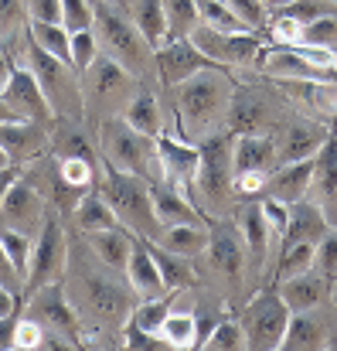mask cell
Listing matches in <instances>:
<instances>
[{"label":"cell","instance_id":"obj_41","mask_svg":"<svg viewBox=\"0 0 337 351\" xmlns=\"http://www.w3.org/2000/svg\"><path fill=\"white\" fill-rule=\"evenodd\" d=\"M0 242L17 269V276L24 280L27 276V266H31V249H34V235L27 232H17V229H0Z\"/></svg>","mask_w":337,"mask_h":351},{"label":"cell","instance_id":"obj_42","mask_svg":"<svg viewBox=\"0 0 337 351\" xmlns=\"http://www.w3.org/2000/svg\"><path fill=\"white\" fill-rule=\"evenodd\" d=\"M198 17H201V24L219 27V31H249L225 0H198Z\"/></svg>","mask_w":337,"mask_h":351},{"label":"cell","instance_id":"obj_22","mask_svg":"<svg viewBox=\"0 0 337 351\" xmlns=\"http://www.w3.org/2000/svg\"><path fill=\"white\" fill-rule=\"evenodd\" d=\"M3 99L10 103V110L21 119H34V123L51 130L55 110L45 99V93H41V86H38V79H34V72L27 65H14V72L7 79V89H3Z\"/></svg>","mask_w":337,"mask_h":351},{"label":"cell","instance_id":"obj_28","mask_svg":"<svg viewBox=\"0 0 337 351\" xmlns=\"http://www.w3.org/2000/svg\"><path fill=\"white\" fill-rule=\"evenodd\" d=\"M310 184H314V157L276 164L273 174H269V181H266L262 198H276L283 205H293V202H300V198L310 195Z\"/></svg>","mask_w":337,"mask_h":351},{"label":"cell","instance_id":"obj_25","mask_svg":"<svg viewBox=\"0 0 337 351\" xmlns=\"http://www.w3.org/2000/svg\"><path fill=\"white\" fill-rule=\"evenodd\" d=\"M150 202H153V215L157 222L167 229V226H188V222H205L201 208L181 191L174 188L171 181L164 178H153L150 181Z\"/></svg>","mask_w":337,"mask_h":351},{"label":"cell","instance_id":"obj_4","mask_svg":"<svg viewBox=\"0 0 337 351\" xmlns=\"http://www.w3.org/2000/svg\"><path fill=\"white\" fill-rule=\"evenodd\" d=\"M208 249H205V259H208V273L219 280L225 293V307H242L249 293H255V280H252V269H249V249L242 242V235L235 229V222L225 215V219H208Z\"/></svg>","mask_w":337,"mask_h":351},{"label":"cell","instance_id":"obj_59","mask_svg":"<svg viewBox=\"0 0 337 351\" xmlns=\"http://www.w3.org/2000/svg\"><path fill=\"white\" fill-rule=\"evenodd\" d=\"M10 160H7V154H3V147H0V167H7Z\"/></svg>","mask_w":337,"mask_h":351},{"label":"cell","instance_id":"obj_53","mask_svg":"<svg viewBox=\"0 0 337 351\" xmlns=\"http://www.w3.org/2000/svg\"><path fill=\"white\" fill-rule=\"evenodd\" d=\"M21 178V167L17 164H7V167H0V202L7 198V191H10V184Z\"/></svg>","mask_w":337,"mask_h":351},{"label":"cell","instance_id":"obj_36","mask_svg":"<svg viewBox=\"0 0 337 351\" xmlns=\"http://www.w3.org/2000/svg\"><path fill=\"white\" fill-rule=\"evenodd\" d=\"M27 38H31L41 51H48V55H55V58H62V62L72 65V34L65 31V24L27 21Z\"/></svg>","mask_w":337,"mask_h":351},{"label":"cell","instance_id":"obj_8","mask_svg":"<svg viewBox=\"0 0 337 351\" xmlns=\"http://www.w3.org/2000/svg\"><path fill=\"white\" fill-rule=\"evenodd\" d=\"M140 89V79L129 75L119 62L99 51V58L82 72V96H86V123L96 130L103 119L123 117L126 103Z\"/></svg>","mask_w":337,"mask_h":351},{"label":"cell","instance_id":"obj_40","mask_svg":"<svg viewBox=\"0 0 337 351\" xmlns=\"http://www.w3.org/2000/svg\"><path fill=\"white\" fill-rule=\"evenodd\" d=\"M164 10H167V38H191L195 27L201 24L198 0H164Z\"/></svg>","mask_w":337,"mask_h":351},{"label":"cell","instance_id":"obj_60","mask_svg":"<svg viewBox=\"0 0 337 351\" xmlns=\"http://www.w3.org/2000/svg\"><path fill=\"white\" fill-rule=\"evenodd\" d=\"M331 348H337V324H334V335H331Z\"/></svg>","mask_w":337,"mask_h":351},{"label":"cell","instance_id":"obj_20","mask_svg":"<svg viewBox=\"0 0 337 351\" xmlns=\"http://www.w3.org/2000/svg\"><path fill=\"white\" fill-rule=\"evenodd\" d=\"M201 69H222L219 62H212L191 38H167L157 48V75H160V93L198 75Z\"/></svg>","mask_w":337,"mask_h":351},{"label":"cell","instance_id":"obj_7","mask_svg":"<svg viewBox=\"0 0 337 351\" xmlns=\"http://www.w3.org/2000/svg\"><path fill=\"white\" fill-rule=\"evenodd\" d=\"M96 147H99V157L119 167V171H129V174H140L147 181L160 178V164H157V136H147L140 133L136 126H129L123 117H110L103 119L96 130Z\"/></svg>","mask_w":337,"mask_h":351},{"label":"cell","instance_id":"obj_56","mask_svg":"<svg viewBox=\"0 0 337 351\" xmlns=\"http://www.w3.org/2000/svg\"><path fill=\"white\" fill-rule=\"evenodd\" d=\"M10 119H17V113L10 110V103H7L3 93H0V123H10Z\"/></svg>","mask_w":337,"mask_h":351},{"label":"cell","instance_id":"obj_11","mask_svg":"<svg viewBox=\"0 0 337 351\" xmlns=\"http://www.w3.org/2000/svg\"><path fill=\"white\" fill-rule=\"evenodd\" d=\"M290 317H293V311L286 307V300L279 297L276 287H259V290L249 293L245 304L238 307V321H242V328H245L249 348H255V351L279 348Z\"/></svg>","mask_w":337,"mask_h":351},{"label":"cell","instance_id":"obj_55","mask_svg":"<svg viewBox=\"0 0 337 351\" xmlns=\"http://www.w3.org/2000/svg\"><path fill=\"white\" fill-rule=\"evenodd\" d=\"M14 65H17V62H14V58H10V55H7V51L0 48V93L7 89V79H10V72H14Z\"/></svg>","mask_w":337,"mask_h":351},{"label":"cell","instance_id":"obj_6","mask_svg":"<svg viewBox=\"0 0 337 351\" xmlns=\"http://www.w3.org/2000/svg\"><path fill=\"white\" fill-rule=\"evenodd\" d=\"M103 198L112 205L119 226H126L133 235H143L150 242H157L164 226L157 222L153 215V202H150V181L140 178V174H129V171H119L103 160V174H99V184Z\"/></svg>","mask_w":337,"mask_h":351},{"label":"cell","instance_id":"obj_38","mask_svg":"<svg viewBox=\"0 0 337 351\" xmlns=\"http://www.w3.org/2000/svg\"><path fill=\"white\" fill-rule=\"evenodd\" d=\"M201 348L208 351H242L249 348V338H245V328L238 321V314H222L219 324L208 331V338L201 341Z\"/></svg>","mask_w":337,"mask_h":351},{"label":"cell","instance_id":"obj_2","mask_svg":"<svg viewBox=\"0 0 337 351\" xmlns=\"http://www.w3.org/2000/svg\"><path fill=\"white\" fill-rule=\"evenodd\" d=\"M171 96L174 119H177V136L201 143L212 133H222L228 106H232V93H235V79L228 69H201L198 75L164 89Z\"/></svg>","mask_w":337,"mask_h":351},{"label":"cell","instance_id":"obj_15","mask_svg":"<svg viewBox=\"0 0 337 351\" xmlns=\"http://www.w3.org/2000/svg\"><path fill=\"white\" fill-rule=\"evenodd\" d=\"M228 219L235 222V229H238L245 249H249V269H252L255 287H262L266 273H269L273 263H276V242H273V232H269V226H266L262 202H259V198H238Z\"/></svg>","mask_w":337,"mask_h":351},{"label":"cell","instance_id":"obj_54","mask_svg":"<svg viewBox=\"0 0 337 351\" xmlns=\"http://www.w3.org/2000/svg\"><path fill=\"white\" fill-rule=\"evenodd\" d=\"M14 321H17V314H10V317H0V351L10 348V338H14Z\"/></svg>","mask_w":337,"mask_h":351},{"label":"cell","instance_id":"obj_49","mask_svg":"<svg viewBox=\"0 0 337 351\" xmlns=\"http://www.w3.org/2000/svg\"><path fill=\"white\" fill-rule=\"evenodd\" d=\"M123 348H136V351H160V348H171L160 335H150L143 328H136L133 321L123 324Z\"/></svg>","mask_w":337,"mask_h":351},{"label":"cell","instance_id":"obj_3","mask_svg":"<svg viewBox=\"0 0 337 351\" xmlns=\"http://www.w3.org/2000/svg\"><path fill=\"white\" fill-rule=\"evenodd\" d=\"M96 7V21H92V31L99 38V51L110 55L112 62H119L129 75H136L140 82L147 86H160V75H157V48L143 38V31L133 24V17L112 3L103 0H92Z\"/></svg>","mask_w":337,"mask_h":351},{"label":"cell","instance_id":"obj_18","mask_svg":"<svg viewBox=\"0 0 337 351\" xmlns=\"http://www.w3.org/2000/svg\"><path fill=\"white\" fill-rule=\"evenodd\" d=\"M157 164H160V178L191 198L195 181H198V167H201V147L164 130L157 136Z\"/></svg>","mask_w":337,"mask_h":351},{"label":"cell","instance_id":"obj_33","mask_svg":"<svg viewBox=\"0 0 337 351\" xmlns=\"http://www.w3.org/2000/svg\"><path fill=\"white\" fill-rule=\"evenodd\" d=\"M82 239L89 242V249H92L110 269L126 276V263H129V252H133V232H129L126 226L103 229V232H89V235H82Z\"/></svg>","mask_w":337,"mask_h":351},{"label":"cell","instance_id":"obj_30","mask_svg":"<svg viewBox=\"0 0 337 351\" xmlns=\"http://www.w3.org/2000/svg\"><path fill=\"white\" fill-rule=\"evenodd\" d=\"M123 119L129 126H136L140 133H147V136H160L167 130L164 126V106H160V86L140 82V89L133 93V99L123 110Z\"/></svg>","mask_w":337,"mask_h":351},{"label":"cell","instance_id":"obj_34","mask_svg":"<svg viewBox=\"0 0 337 351\" xmlns=\"http://www.w3.org/2000/svg\"><path fill=\"white\" fill-rule=\"evenodd\" d=\"M208 239H212V229H208V219H205V222H188V226H167L157 242L174 256L198 259V256H205Z\"/></svg>","mask_w":337,"mask_h":351},{"label":"cell","instance_id":"obj_19","mask_svg":"<svg viewBox=\"0 0 337 351\" xmlns=\"http://www.w3.org/2000/svg\"><path fill=\"white\" fill-rule=\"evenodd\" d=\"M48 215H51L48 202H45L41 191H38L31 181H24V178H17V181L10 184L7 198L0 202V229H17V232L38 235L41 226L48 222Z\"/></svg>","mask_w":337,"mask_h":351},{"label":"cell","instance_id":"obj_58","mask_svg":"<svg viewBox=\"0 0 337 351\" xmlns=\"http://www.w3.org/2000/svg\"><path fill=\"white\" fill-rule=\"evenodd\" d=\"M331 304H334V311H337V280L331 283Z\"/></svg>","mask_w":337,"mask_h":351},{"label":"cell","instance_id":"obj_29","mask_svg":"<svg viewBox=\"0 0 337 351\" xmlns=\"http://www.w3.org/2000/svg\"><path fill=\"white\" fill-rule=\"evenodd\" d=\"M331 229H334V226L327 222V215L321 212V205H317L314 198H300V202L290 205V222H286V232H283L279 249L297 245V242H310V245H317Z\"/></svg>","mask_w":337,"mask_h":351},{"label":"cell","instance_id":"obj_35","mask_svg":"<svg viewBox=\"0 0 337 351\" xmlns=\"http://www.w3.org/2000/svg\"><path fill=\"white\" fill-rule=\"evenodd\" d=\"M129 17L133 24L143 31V38L160 48L167 41V10H164V0H129Z\"/></svg>","mask_w":337,"mask_h":351},{"label":"cell","instance_id":"obj_5","mask_svg":"<svg viewBox=\"0 0 337 351\" xmlns=\"http://www.w3.org/2000/svg\"><path fill=\"white\" fill-rule=\"evenodd\" d=\"M201 167L191 191V202L201 208L205 219H225L232 215L238 191H235V167H232V133H212L201 143Z\"/></svg>","mask_w":337,"mask_h":351},{"label":"cell","instance_id":"obj_27","mask_svg":"<svg viewBox=\"0 0 337 351\" xmlns=\"http://www.w3.org/2000/svg\"><path fill=\"white\" fill-rule=\"evenodd\" d=\"M279 297L286 300V307L293 314H303V311H317L324 304H331V280H324L314 266L297 273V276H286L283 283H276Z\"/></svg>","mask_w":337,"mask_h":351},{"label":"cell","instance_id":"obj_45","mask_svg":"<svg viewBox=\"0 0 337 351\" xmlns=\"http://www.w3.org/2000/svg\"><path fill=\"white\" fill-rule=\"evenodd\" d=\"M96 21V7L92 0H62V24L68 34L75 31H89Z\"/></svg>","mask_w":337,"mask_h":351},{"label":"cell","instance_id":"obj_46","mask_svg":"<svg viewBox=\"0 0 337 351\" xmlns=\"http://www.w3.org/2000/svg\"><path fill=\"white\" fill-rule=\"evenodd\" d=\"M314 269L324 276V280H337V229L324 235L317 245H314Z\"/></svg>","mask_w":337,"mask_h":351},{"label":"cell","instance_id":"obj_57","mask_svg":"<svg viewBox=\"0 0 337 351\" xmlns=\"http://www.w3.org/2000/svg\"><path fill=\"white\" fill-rule=\"evenodd\" d=\"M103 3H112V7H119V10L129 14V0H103Z\"/></svg>","mask_w":337,"mask_h":351},{"label":"cell","instance_id":"obj_26","mask_svg":"<svg viewBox=\"0 0 337 351\" xmlns=\"http://www.w3.org/2000/svg\"><path fill=\"white\" fill-rule=\"evenodd\" d=\"M126 283L133 287V293L140 300L171 293L167 283H164V273H160V266L150 252V242L143 235H133V252H129V263H126Z\"/></svg>","mask_w":337,"mask_h":351},{"label":"cell","instance_id":"obj_21","mask_svg":"<svg viewBox=\"0 0 337 351\" xmlns=\"http://www.w3.org/2000/svg\"><path fill=\"white\" fill-rule=\"evenodd\" d=\"M0 147L7 154L10 164L24 167L45 154H51V130L34 123V119H10V123H0Z\"/></svg>","mask_w":337,"mask_h":351},{"label":"cell","instance_id":"obj_51","mask_svg":"<svg viewBox=\"0 0 337 351\" xmlns=\"http://www.w3.org/2000/svg\"><path fill=\"white\" fill-rule=\"evenodd\" d=\"M0 283H3L7 290H14V293H24V280L17 276V269H14V263H10L3 242H0Z\"/></svg>","mask_w":337,"mask_h":351},{"label":"cell","instance_id":"obj_10","mask_svg":"<svg viewBox=\"0 0 337 351\" xmlns=\"http://www.w3.org/2000/svg\"><path fill=\"white\" fill-rule=\"evenodd\" d=\"M290 110H293V106H290V99L283 96L279 86L235 82L225 130H228L232 136H238V133H269Z\"/></svg>","mask_w":337,"mask_h":351},{"label":"cell","instance_id":"obj_44","mask_svg":"<svg viewBox=\"0 0 337 351\" xmlns=\"http://www.w3.org/2000/svg\"><path fill=\"white\" fill-rule=\"evenodd\" d=\"M96 58H99V38H96V31L92 27L89 31H75L72 34V69L82 75Z\"/></svg>","mask_w":337,"mask_h":351},{"label":"cell","instance_id":"obj_37","mask_svg":"<svg viewBox=\"0 0 337 351\" xmlns=\"http://www.w3.org/2000/svg\"><path fill=\"white\" fill-rule=\"evenodd\" d=\"M177 297H181V293H164V297H147V300H136V307H133L129 321H133L136 328L150 331V335H160V328H164L167 314L174 311Z\"/></svg>","mask_w":337,"mask_h":351},{"label":"cell","instance_id":"obj_12","mask_svg":"<svg viewBox=\"0 0 337 351\" xmlns=\"http://www.w3.org/2000/svg\"><path fill=\"white\" fill-rule=\"evenodd\" d=\"M68 245H72V229L62 215H48V222L41 226V232L34 235V249H31V266L24 276V297L48 287V283H62L65 269H68Z\"/></svg>","mask_w":337,"mask_h":351},{"label":"cell","instance_id":"obj_16","mask_svg":"<svg viewBox=\"0 0 337 351\" xmlns=\"http://www.w3.org/2000/svg\"><path fill=\"white\" fill-rule=\"evenodd\" d=\"M191 41L222 69H255L259 51L266 48V38L259 31H219L208 24H198Z\"/></svg>","mask_w":337,"mask_h":351},{"label":"cell","instance_id":"obj_39","mask_svg":"<svg viewBox=\"0 0 337 351\" xmlns=\"http://www.w3.org/2000/svg\"><path fill=\"white\" fill-rule=\"evenodd\" d=\"M160 338L171 345V348H198V314L191 311H171L164 328H160Z\"/></svg>","mask_w":337,"mask_h":351},{"label":"cell","instance_id":"obj_50","mask_svg":"<svg viewBox=\"0 0 337 351\" xmlns=\"http://www.w3.org/2000/svg\"><path fill=\"white\" fill-rule=\"evenodd\" d=\"M27 21L62 24V0H27Z\"/></svg>","mask_w":337,"mask_h":351},{"label":"cell","instance_id":"obj_14","mask_svg":"<svg viewBox=\"0 0 337 351\" xmlns=\"http://www.w3.org/2000/svg\"><path fill=\"white\" fill-rule=\"evenodd\" d=\"M24 314L38 317L48 331L62 335L68 341V348H82V338H86V324L75 311V304L68 300L65 293V283H48L34 293L24 297Z\"/></svg>","mask_w":337,"mask_h":351},{"label":"cell","instance_id":"obj_13","mask_svg":"<svg viewBox=\"0 0 337 351\" xmlns=\"http://www.w3.org/2000/svg\"><path fill=\"white\" fill-rule=\"evenodd\" d=\"M279 164L276 143L269 133H238L232 136V167L238 198H262L273 167Z\"/></svg>","mask_w":337,"mask_h":351},{"label":"cell","instance_id":"obj_1","mask_svg":"<svg viewBox=\"0 0 337 351\" xmlns=\"http://www.w3.org/2000/svg\"><path fill=\"white\" fill-rule=\"evenodd\" d=\"M62 283L86 324L82 348H106L112 341L116 348H123V324L129 321L140 297L133 293L126 276L110 269L79 232H72L68 269Z\"/></svg>","mask_w":337,"mask_h":351},{"label":"cell","instance_id":"obj_48","mask_svg":"<svg viewBox=\"0 0 337 351\" xmlns=\"http://www.w3.org/2000/svg\"><path fill=\"white\" fill-rule=\"evenodd\" d=\"M225 3L235 10V17H238L249 31H262L266 21H269V7H266L262 0H225Z\"/></svg>","mask_w":337,"mask_h":351},{"label":"cell","instance_id":"obj_31","mask_svg":"<svg viewBox=\"0 0 337 351\" xmlns=\"http://www.w3.org/2000/svg\"><path fill=\"white\" fill-rule=\"evenodd\" d=\"M0 48L21 65L27 48V0H0Z\"/></svg>","mask_w":337,"mask_h":351},{"label":"cell","instance_id":"obj_43","mask_svg":"<svg viewBox=\"0 0 337 351\" xmlns=\"http://www.w3.org/2000/svg\"><path fill=\"white\" fill-rule=\"evenodd\" d=\"M14 351H38L45 348V324L31 314H17L14 321V338H10Z\"/></svg>","mask_w":337,"mask_h":351},{"label":"cell","instance_id":"obj_23","mask_svg":"<svg viewBox=\"0 0 337 351\" xmlns=\"http://www.w3.org/2000/svg\"><path fill=\"white\" fill-rule=\"evenodd\" d=\"M334 304H324L317 311H303V314H293L290 324H286V335H283V345L286 351H321L331 348V335H334Z\"/></svg>","mask_w":337,"mask_h":351},{"label":"cell","instance_id":"obj_17","mask_svg":"<svg viewBox=\"0 0 337 351\" xmlns=\"http://www.w3.org/2000/svg\"><path fill=\"white\" fill-rule=\"evenodd\" d=\"M269 136H273V143H276L279 164H290V160L317 157V150H321L324 140L331 136V126H324V119L290 110L286 117L269 130Z\"/></svg>","mask_w":337,"mask_h":351},{"label":"cell","instance_id":"obj_52","mask_svg":"<svg viewBox=\"0 0 337 351\" xmlns=\"http://www.w3.org/2000/svg\"><path fill=\"white\" fill-rule=\"evenodd\" d=\"M24 311V293H14L0 283V317H10V314H21Z\"/></svg>","mask_w":337,"mask_h":351},{"label":"cell","instance_id":"obj_32","mask_svg":"<svg viewBox=\"0 0 337 351\" xmlns=\"http://www.w3.org/2000/svg\"><path fill=\"white\" fill-rule=\"evenodd\" d=\"M116 226H119V219H116L112 205L103 198L99 188H92V191H86V195L79 198V205H75V212H72V222H68L72 232H82V235L116 229Z\"/></svg>","mask_w":337,"mask_h":351},{"label":"cell","instance_id":"obj_9","mask_svg":"<svg viewBox=\"0 0 337 351\" xmlns=\"http://www.w3.org/2000/svg\"><path fill=\"white\" fill-rule=\"evenodd\" d=\"M21 65H27V69L34 72V79H38V86H41L45 99H48V103H51V110H55V119L58 117L86 119L82 75H79L68 62H62V58H55V55L41 51V48L27 38V48H24V62H21Z\"/></svg>","mask_w":337,"mask_h":351},{"label":"cell","instance_id":"obj_47","mask_svg":"<svg viewBox=\"0 0 337 351\" xmlns=\"http://www.w3.org/2000/svg\"><path fill=\"white\" fill-rule=\"evenodd\" d=\"M300 45H324V48H337V10L324 14L317 21H310L303 27V41Z\"/></svg>","mask_w":337,"mask_h":351},{"label":"cell","instance_id":"obj_24","mask_svg":"<svg viewBox=\"0 0 337 351\" xmlns=\"http://www.w3.org/2000/svg\"><path fill=\"white\" fill-rule=\"evenodd\" d=\"M321 212L327 215V222L337 229V130H331V136L324 140V147L314 157V184L310 195Z\"/></svg>","mask_w":337,"mask_h":351}]
</instances>
